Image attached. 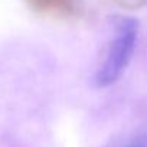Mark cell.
Returning a JSON list of instances; mask_svg holds the SVG:
<instances>
[{"mask_svg":"<svg viewBox=\"0 0 147 147\" xmlns=\"http://www.w3.org/2000/svg\"><path fill=\"white\" fill-rule=\"evenodd\" d=\"M137 36H138L137 22L130 18L121 19L120 23L117 25L114 38L105 52L104 62L98 68L95 77L98 87H108L120 78L136 49Z\"/></svg>","mask_w":147,"mask_h":147,"instance_id":"1","label":"cell"},{"mask_svg":"<svg viewBox=\"0 0 147 147\" xmlns=\"http://www.w3.org/2000/svg\"><path fill=\"white\" fill-rule=\"evenodd\" d=\"M28 3L35 12L49 18L69 19L78 13L77 0H28Z\"/></svg>","mask_w":147,"mask_h":147,"instance_id":"2","label":"cell"},{"mask_svg":"<svg viewBox=\"0 0 147 147\" xmlns=\"http://www.w3.org/2000/svg\"><path fill=\"white\" fill-rule=\"evenodd\" d=\"M124 147H147V134H140L128 141Z\"/></svg>","mask_w":147,"mask_h":147,"instance_id":"3","label":"cell"}]
</instances>
